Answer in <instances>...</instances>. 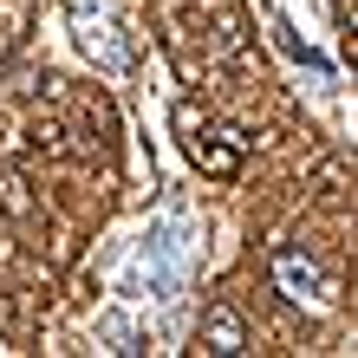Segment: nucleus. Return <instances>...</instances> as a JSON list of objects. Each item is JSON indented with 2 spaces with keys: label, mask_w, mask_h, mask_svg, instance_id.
Returning <instances> with one entry per match:
<instances>
[{
  "label": "nucleus",
  "mask_w": 358,
  "mask_h": 358,
  "mask_svg": "<svg viewBox=\"0 0 358 358\" xmlns=\"http://www.w3.org/2000/svg\"><path fill=\"white\" fill-rule=\"evenodd\" d=\"M273 287H280V300H293V306H320L326 273H320V261H313V255L280 248V255H273Z\"/></svg>",
  "instance_id": "1"
},
{
  "label": "nucleus",
  "mask_w": 358,
  "mask_h": 358,
  "mask_svg": "<svg viewBox=\"0 0 358 358\" xmlns=\"http://www.w3.org/2000/svg\"><path fill=\"white\" fill-rule=\"evenodd\" d=\"M189 150H196V163L208 176H235V163H241V137L235 131H215V137H189Z\"/></svg>",
  "instance_id": "2"
},
{
  "label": "nucleus",
  "mask_w": 358,
  "mask_h": 358,
  "mask_svg": "<svg viewBox=\"0 0 358 358\" xmlns=\"http://www.w3.org/2000/svg\"><path fill=\"white\" fill-rule=\"evenodd\" d=\"M202 352H248V326L235 306H215L202 320Z\"/></svg>",
  "instance_id": "3"
}]
</instances>
